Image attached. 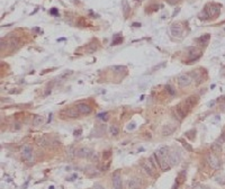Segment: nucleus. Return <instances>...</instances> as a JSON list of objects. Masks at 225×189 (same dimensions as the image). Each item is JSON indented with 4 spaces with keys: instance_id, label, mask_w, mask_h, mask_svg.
Instances as JSON below:
<instances>
[{
    "instance_id": "1",
    "label": "nucleus",
    "mask_w": 225,
    "mask_h": 189,
    "mask_svg": "<svg viewBox=\"0 0 225 189\" xmlns=\"http://www.w3.org/2000/svg\"><path fill=\"white\" fill-rule=\"evenodd\" d=\"M22 154H23V158L27 162H32L34 160V151H33V147L32 145L29 144H24L22 146Z\"/></svg>"
},
{
    "instance_id": "2",
    "label": "nucleus",
    "mask_w": 225,
    "mask_h": 189,
    "mask_svg": "<svg viewBox=\"0 0 225 189\" xmlns=\"http://www.w3.org/2000/svg\"><path fill=\"white\" fill-rule=\"evenodd\" d=\"M94 154L95 153L91 149H88V147H80V149L77 150V152H75V157L81 158V159H89V158L91 159Z\"/></svg>"
},
{
    "instance_id": "3",
    "label": "nucleus",
    "mask_w": 225,
    "mask_h": 189,
    "mask_svg": "<svg viewBox=\"0 0 225 189\" xmlns=\"http://www.w3.org/2000/svg\"><path fill=\"white\" fill-rule=\"evenodd\" d=\"M155 168H157V166L153 163V161L151 160V159H149V160L143 164V169L145 170L146 173L149 176H154V173H155Z\"/></svg>"
},
{
    "instance_id": "4",
    "label": "nucleus",
    "mask_w": 225,
    "mask_h": 189,
    "mask_svg": "<svg viewBox=\"0 0 225 189\" xmlns=\"http://www.w3.org/2000/svg\"><path fill=\"white\" fill-rule=\"evenodd\" d=\"M141 179L138 178V177H133L131 179H128V181H127V188L128 189H140L141 187Z\"/></svg>"
},
{
    "instance_id": "5",
    "label": "nucleus",
    "mask_w": 225,
    "mask_h": 189,
    "mask_svg": "<svg viewBox=\"0 0 225 189\" xmlns=\"http://www.w3.org/2000/svg\"><path fill=\"white\" fill-rule=\"evenodd\" d=\"M155 155H157V158L159 159V162L161 160H163V159H167L168 155H169V149H168V146H162V147L158 149V151L155 152Z\"/></svg>"
},
{
    "instance_id": "6",
    "label": "nucleus",
    "mask_w": 225,
    "mask_h": 189,
    "mask_svg": "<svg viewBox=\"0 0 225 189\" xmlns=\"http://www.w3.org/2000/svg\"><path fill=\"white\" fill-rule=\"evenodd\" d=\"M195 102H196V98L194 97H188L185 102H182V107L185 109V111L187 113L189 110H191V108L195 106Z\"/></svg>"
},
{
    "instance_id": "7",
    "label": "nucleus",
    "mask_w": 225,
    "mask_h": 189,
    "mask_svg": "<svg viewBox=\"0 0 225 189\" xmlns=\"http://www.w3.org/2000/svg\"><path fill=\"white\" fill-rule=\"evenodd\" d=\"M207 162H208V164L211 166L212 168H214V169H218V168L221 167V163H219V161L218 159L214 155V154H207Z\"/></svg>"
},
{
    "instance_id": "8",
    "label": "nucleus",
    "mask_w": 225,
    "mask_h": 189,
    "mask_svg": "<svg viewBox=\"0 0 225 189\" xmlns=\"http://www.w3.org/2000/svg\"><path fill=\"white\" fill-rule=\"evenodd\" d=\"M113 188L114 189H123V182H122V178L118 172H116L113 176Z\"/></svg>"
},
{
    "instance_id": "9",
    "label": "nucleus",
    "mask_w": 225,
    "mask_h": 189,
    "mask_svg": "<svg viewBox=\"0 0 225 189\" xmlns=\"http://www.w3.org/2000/svg\"><path fill=\"white\" fill-rule=\"evenodd\" d=\"M191 81H193V79L189 77L188 74H182V75H180V77L178 78V83H179V86H181V87H187V86H189V85L191 83Z\"/></svg>"
},
{
    "instance_id": "10",
    "label": "nucleus",
    "mask_w": 225,
    "mask_h": 189,
    "mask_svg": "<svg viewBox=\"0 0 225 189\" xmlns=\"http://www.w3.org/2000/svg\"><path fill=\"white\" fill-rule=\"evenodd\" d=\"M168 160H169L171 166H177L180 162V155L177 152H171L168 155Z\"/></svg>"
},
{
    "instance_id": "11",
    "label": "nucleus",
    "mask_w": 225,
    "mask_h": 189,
    "mask_svg": "<svg viewBox=\"0 0 225 189\" xmlns=\"http://www.w3.org/2000/svg\"><path fill=\"white\" fill-rule=\"evenodd\" d=\"M182 25L181 24H178V23H176V24H174L172 26H171V34L174 35V36L176 37H179V36H181V34H182Z\"/></svg>"
},
{
    "instance_id": "12",
    "label": "nucleus",
    "mask_w": 225,
    "mask_h": 189,
    "mask_svg": "<svg viewBox=\"0 0 225 189\" xmlns=\"http://www.w3.org/2000/svg\"><path fill=\"white\" fill-rule=\"evenodd\" d=\"M77 108L79 110L80 114H90L91 113V107L88 105V104H85V102H80L77 105Z\"/></svg>"
},
{
    "instance_id": "13",
    "label": "nucleus",
    "mask_w": 225,
    "mask_h": 189,
    "mask_svg": "<svg viewBox=\"0 0 225 189\" xmlns=\"http://www.w3.org/2000/svg\"><path fill=\"white\" fill-rule=\"evenodd\" d=\"M36 143L39 146H42V147H49L50 144H51L50 140H47V138H38L36 140Z\"/></svg>"
},
{
    "instance_id": "14",
    "label": "nucleus",
    "mask_w": 225,
    "mask_h": 189,
    "mask_svg": "<svg viewBox=\"0 0 225 189\" xmlns=\"http://www.w3.org/2000/svg\"><path fill=\"white\" fill-rule=\"evenodd\" d=\"M66 113V115H68V117H70V118H77V117L79 116V110H78V108H69Z\"/></svg>"
},
{
    "instance_id": "15",
    "label": "nucleus",
    "mask_w": 225,
    "mask_h": 189,
    "mask_svg": "<svg viewBox=\"0 0 225 189\" xmlns=\"http://www.w3.org/2000/svg\"><path fill=\"white\" fill-rule=\"evenodd\" d=\"M160 167H161V169L163 171H167V170H169L171 168V164H170V162H169L168 159H163V160L160 161Z\"/></svg>"
},
{
    "instance_id": "16",
    "label": "nucleus",
    "mask_w": 225,
    "mask_h": 189,
    "mask_svg": "<svg viewBox=\"0 0 225 189\" xmlns=\"http://www.w3.org/2000/svg\"><path fill=\"white\" fill-rule=\"evenodd\" d=\"M44 122V118L43 116H39V115H36V116H34V121H33V125L34 126H39V125H42Z\"/></svg>"
},
{
    "instance_id": "17",
    "label": "nucleus",
    "mask_w": 225,
    "mask_h": 189,
    "mask_svg": "<svg viewBox=\"0 0 225 189\" xmlns=\"http://www.w3.org/2000/svg\"><path fill=\"white\" fill-rule=\"evenodd\" d=\"M75 152H77V150H75L73 146L68 147V150H66V155H68V158H69V159H73V158L75 157Z\"/></svg>"
},
{
    "instance_id": "18",
    "label": "nucleus",
    "mask_w": 225,
    "mask_h": 189,
    "mask_svg": "<svg viewBox=\"0 0 225 189\" xmlns=\"http://www.w3.org/2000/svg\"><path fill=\"white\" fill-rule=\"evenodd\" d=\"M211 149L213 152L218 153L222 151V145H221V143H218V142H214V143L211 145Z\"/></svg>"
},
{
    "instance_id": "19",
    "label": "nucleus",
    "mask_w": 225,
    "mask_h": 189,
    "mask_svg": "<svg viewBox=\"0 0 225 189\" xmlns=\"http://www.w3.org/2000/svg\"><path fill=\"white\" fill-rule=\"evenodd\" d=\"M109 132H110V134H113V135H117V134H118V127L113 125V126L109 127Z\"/></svg>"
},
{
    "instance_id": "20",
    "label": "nucleus",
    "mask_w": 225,
    "mask_h": 189,
    "mask_svg": "<svg viewBox=\"0 0 225 189\" xmlns=\"http://www.w3.org/2000/svg\"><path fill=\"white\" fill-rule=\"evenodd\" d=\"M172 128H170L169 126H167V127H163V132H162V134L163 135H169V134H171L172 133Z\"/></svg>"
},
{
    "instance_id": "21",
    "label": "nucleus",
    "mask_w": 225,
    "mask_h": 189,
    "mask_svg": "<svg viewBox=\"0 0 225 189\" xmlns=\"http://www.w3.org/2000/svg\"><path fill=\"white\" fill-rule=\"evenodd\" d=\"M208 39H209V35H208V34H206V35H204V36L200 37V38H199L198 41H199L200 43H203V42H204V43H206V42H207Z\"/></svg>"
},
{
    "instance_id": "22",
    "label": "nucleus",
    "mask_w": 225,
    "mask_h": 189,
    "mask_svg": "<svg viewBox=\"0 0 225 189\" xmlns=\"http://www.w3.org/2000/svg\"><path fill=\"white\" fill-rule=\"evenodd\" d=\"M50 14H52L53 16H59V10L56 8H52L50 10Z\"/></svg>"
},
{
    "instance_id": "23",
    "label": "nucleus",
    "mask_w": 225,
    "mask_h": 189,
    "mask_svg": "<svg viewBox=\"0 0 225 189\" xmlns=\"http://www.w3.org/2000/svg\"><path fill=\"white\" fill-rule=\"evenodd\" d=\"M99 117H102V119H104V122H106L107 119H108V114L107 113H104V114H100V115H98Z\"/></svg>"
},
{
    "instance_id": "24",
    "label": "nucleus",
    "mask_w": 225,
    "mask_h": 189,
    "mask_svg": "<svg viewBox=\"0 0 225 189\" xmlns=\"http://www.w3.org/2000/svg\"><path fill=\"white\" fill-rule=\"evenodd\" d=\"M122 42H123V38H122V37H121V38H116L115 42L111 43V45H117V44H121Z\"/></svg>"
},
{
    "instance_id": "25",
    "label": "nucleus",
    "mask_w": 225,
    "mask_h": 189,
    "mask_svg": "<svg viewBox=\"0 0 225 189\" xmlns=\"http://www.w3.org/2000/svg\"><path fill=\"white\" fill-rule=\"evenodd\" d=\"M217 142H218V143H224V142H225V133H224V134H222V135L219 136V138H218Z\"/></svg>"
},
{
    "instance_id": "26",
    "label": "nucleus",
    "mask_w": 225,
    "mask_h": 189,
    "mask_svg": "<svg viewBox=\"0 0 225 189\" xmlns=\"http://www.w3.org/2000/svg\"><path fill=\"white\" fill-rule=\"evenodd\" d=\"M81 134H82V131H81V130H75V131L73 132V135H74V136H80Z\"/></svg>"
},
{
    "instance_id": "27",
    "label": "nucleus",
    "mask_w": 225,
    "mask_h": 189,
    "mask_svg": "<svg viewBox=\"0 0 225 189\" xmlns=\"http://www.w3.org/2000/svg\"><path fill=\"white\" fill-rule=\"evenodd\" d=\"M135 127H136V125H135L134 123L128 124V126H127V130H128V131H131V130H134Z\"/></svg>"
},
{
    "instance_id": "28",
    "label": "nucleus",
    "mask_w": 225,
    "mask_h": 189,
    "mask_svg": "<svg viewBox=\"0 0 225 189\" xmlns=\"http://www.w3.org/2000/svg\"><path fill=\"white\" fill-rule=\"evenodd\" d=\"M166 89H167L168 91L170 92V94H172V96L174 94V89H172L171 87H170V86H167V87H166Z\"/></svg>"
},
{
    "instance_id": "29",
    "label": "nucleus",
    "mask_w": 225,
    "mask_h": 189,
    "mask_svg": "<svg viewBox=\"0 0 225 189\" xmlns=\"http://www.w3.org/2000/svg\"><path fill=\"white\" fill-rule=\"evenodd\" d=\"M207 187H205V186H202V185H197V186H195L193 189H206Z\"/></svg>"
},
{
    "instance_id": "30",
    "label": "nucleus",
    "mask_w": 225,
    "mask_h": 189,
    "mask_svg": "<svg viewBox=\"0 0 225 189\" xmlns=\"http://www.w3.org/2000/svg\"><path fill=\"white\" fill-rule=\"evenodd\" d=\"M92 189H105V188L102 187V185H95L94 188H92Z\"/></svg>"
},
{
    "instance_id": "31",
    "label": "nucleus",
    "mask_w": 225,
    "mask_h": 189,
    "mask_svg": "<svg viewBox=\"0 0 225 189\" xmlns=\"http://www.w3.org/2000/svg\"><path fill=\"white\" fill-rule=\"evenodd\" d=\"M221 110L225 113V102H223L222 104H221Z\"/></svg>"
},
{
    "instance_id": "32",
    "label": "nucleus",
    "mask_w": 225,
    "mask_h": 189,
    "mask_svg": "<svg viewBox=\"0 0 225 189\" xmlns=\"http://www.w3.org/2000/svg\"><path fill=\"white\" fill-rule=\"evenodd\" d=\"M168 2L171 4V5H174L176 2H178V0H168Z\"/></svg>"
},
{
    "instance_id": "33",
    "label": "nucleus",
    "mask_w": 225,
    "mask_h": 189,
    "mask_svg": "<svg viewBox=\"0 0 225 189\" xmlns=\"http://www.w3.org/2000/svg\"><path fill=\"white\" fill-rule=\"evenodd\" d=\"M215 105V100H212V102H209V104H208V107H213Z\"/></svg>"
},
{
    "instance_id": "34",
    "label": "nucleus",
    "mask_w": 225,
    "mask_h": 189,
    "mask_svg": "<svg viewBox=\"0 0 225 189\" xmlns=\"http://www.w3.org/2000/svg\"><path fill=\"white\" fill-rule=\"evenodd\" d=\"M58 41L59 42H63V41H64V38H59Z\"/></svg>"
},
{
    "instance_id": "35",
    "label": "nucleus",
    "mask_w": 225,
    "mask_h": 189,
    "mask_svg": "<svg viewBox=\"0 0 225 189\" xmlns=\"http://www.w3.org/2000/svg\"><path fill=\"white\" fill-rule=\"evenodd\" d=\"M206 189H209V188H208V187H207V188H206Z\"/></svg>"
}]
</instances>
